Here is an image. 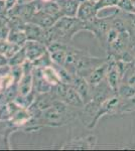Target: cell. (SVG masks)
I'll return each mask as SVG.
<instances>
[{"label":"cell","mask_w":135,"mask_h":151,"mask_svg":"<svg viewBox=\"0 0 135 151\" xmlns=\"http://www.w3.org/2000/svg\"><path fill=\"white\" fill-rule=\"evenodd\" d=\"M106 60H108V58H94V57H91L88 53L81 52L79 58H78L77 62H76L75 75L82 76V77L87 79L96 68L101 65Z\"/></svg>","instance_id":"cell-1"},{"label":"cell","mask_w":135,"mask_h":151,"mask_svg":"<svg viewBox=\"0 0 135 151\" xmlns=\"http://www.w3.org/2000/svg\"><path fill=\"white\" fill-rule=\"evenodd\" d=\"M72 86L79 93L85 104L92 101V86L89 84L86 78L79 75H74Z\"/></svg>","instance_id":"cell-2"},{"label":"cell","mask_w":135,"mask_h":151,"mask_svg":"<svg viewBox=\"0 0 135 151\" xmlns=\"http://www.w3.org/2000/svg\"><path fill=\"white\" fill-rule=\"evenodd\" d=\"M98 9L96 2L93 0H83L80 3L79 8L77 12V17L80 20L88 22L93 20L95 17H97Z\"/></svg>","instance_id":"cell-3"},{"label":"cell","mask_w":135,"mask_h":151,"mask_svg":"<svg viewBox=\"0 0 135 151\" xmlns=\"http://www.w3.org/2000/svg\"><path fill=\"white\" fill-rule=\"evenodd\" d=\"M108 67H109V58L105 63H103L101 65H99L98 68L93 70L90 74L89 77L87 78V81L89 82L91 86H96L99 83H101L103 80L106 79Z\"/></svg>","instance_id":"cell-4"},{"label":"cell","mask_w":135,"mask_h":151,"mask_svg":"<svg viewBox=\"0 0 135 151\" xmlns=\"http://www.w3.org/2000/svg\"><path fill=\"white\" fill-rule=\"evenodd\" d=\"M58 18L55 17V16L51 15L50 13L43 11H40L38 13L33 15V22L43 27H51L55 24L56 21H58Z\"/></svg>","instance_id":"cell-5"},{"label":"cell","mask_w":135,"mask_h":151,"mask_svg":"<svg viewBox=\"0 0 135 151\" xmlns=\"http://www.w3.org/2000/svg\"><path fill=\"white\" fill-rule=\"evenodd\" d=\"M79 5L80 3L78 0H63L60 7L64 15L69 17H77Z\"/></svg>","instance_id":"cell-6"},{"label":"cell","mask_w":135,"mask_h":151,"mask_svg":"<svg viewBox=\"0 0 135 151\" xmlns=\"http://www.w3.org/2000/svg\"><path fill=\"white\" fill-rule=\"evenodd\" d=\"M43 52H45V47L35 41H29L25 50L26 55L30 60H35L36 58L43 55Z\"/></svg>","instance_id":"cell-7"},{"label":"cell","mask_w":135,"mask_h":151,"mask_svg":"<svg viewBox=\"0 0 135 151\" xmlns=\"http://www.w3.org/2000/svg\"><path fill=\"white\" fill-rule=\"evenodd\" d=\"M43 77L48 83V85H55V86H56L60 83H62V80H61L58 73L51 67H45L43 70Z\"/></svg>","instance_id":"cell-8"},{"label":"cell","mask_w":135,"mask_h":151,"mask_svg":"<svg viewBox=\"0 0 135 151\" xmlns=\"http://www.w3.org/2000/svg\"><path fill=\"white\" fill-rule=\"evenodd\" d=\"M27 30H26V35L29 40H45V31L43 30L40 26L35 25H27Z\"/></svg>","instance_id":"cell-9"},{"label":"cell","mask_w":135,"mask_h":151,"mask_svg":"<svg viewBox=\"0 0 135 151\" xmlns=\"http://www.w3.org/2000/svg\"><path fill=\"white\" fill-rule=\"evenodd\" d=\"M135 112V94L128 99H121L118 114H126Z\"/></svg>","instance_id":"cell-10"},{"label":"cell","mask_w":135,"mask_h":151,"mask_svg":"<svg viewBox=\"0 0 135 151\" xmlns=\"http://www.w3.org/2000/svg\"><path fill=\"white\" fill-rule=\"evenodd\" d=\"M30 87H31V76L29 73L27 72H24V77L21 80L20 83V91L21 94L23 96L27 95L30 91Z\"/></svg>","instance_id":"cell-11"},{"label":"cell","mask_w":135,"mask_h":151,"mask_svg":"<svg viewBox=\"0 0 135 151\" xmlns=\"http://www.w3.org/2000/svg\"><path fill=\"white\" fill-rule=\"evenodd\" d=\"M119 3V0H98L96 2V5H97V9L103 8H112V7H117Z\"/></svg>","instance_id":"cell-12"},{"label":"cell","mask_w":135,"mask_h":151,"mask_svg":"<svg viewBox=\"0 0 135 151\" xmlns=\"http://www.w3.org/2000/svg\"><path fill=\"white\" fill-rule=\"evenodd\" d=\"M130 55H131V63L133 64V65H135V43L130 50Z\"/></svg>","instance_id":"cell-13"},{"label":"cell","mask_w":135,"mask_h":151,"mask_svg":"<svg viewBox=\"0 0 135 151\" xmlns=\"http://www.w3.org/2000/svg\"><path fill=\"white\" fill-rule=\"evenodd\" d=\"M129 13H135V0H130V11Z\"/></svg>","instance_id":"cell-14"},{"label":"cell","mask_w":135,"mask_h":151,"mask_svg":"<svg viewBox=\"0 0 135 151\" xmlns=\"http://www.w3.org/2000/svg\"><path fill=\"white\" fill-rule=\"evenodd\" d=\"M5 12V4L3 1H0V15H3Z\"/></svg>","instance_id":"cell-15"},{"label":"cell","mask_w":135,"mask_h":151,"mask_svg":"<svg viewBox=\"0 0 135 151\" xmlns=\"http://www.w3.org/2000/svg\"><path fill=\"white\" fill-rule=\"evenodd\" d=\"M16 0H6V6L7 8H11V7H13V5L15 4Z\"/></svg>","instance_id":"cell-16"},{"label":"cell","mask_w":135,"mask_h":151,"mask_svg":"<svg viewBox=\"0 0 135 151\" xmlns=\"http://www.w3.org/2000/svg\"><path fill=\"white\" fill-rule=\"evenodd\" d=\"M18 1H19V3L23 4V3H28V2H31V1H33V0H18Z\"/></svg>","instance_id":"cell-17"},{"label":"cell","mask_w":135,"mask_h":151,"mask_svg":"<svg viewBox=\"0 0 135 151\" xmlns=\"http://www.w3.org/2000/svg\"><path fill=\"white\" fill-rule=\"evenodd\" d=\"M43 1H45V2H50L51 0H43Z\"/></svg>","instance_id":"cell-18"},{"label":"cell","mask_w":135,"mask_h":151,"mask_svg":"<svg viewBox=\"0 0 135 151\" xmlns=\"http://www.w3.org/2000/svg\"><path fill=\"white\" fill-rule=\"evenodd\" d=\"M93 1H95V2H97V1H98V0H93Z\"/></svg>","instance_id":"cell-19"}]
</instances>
